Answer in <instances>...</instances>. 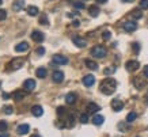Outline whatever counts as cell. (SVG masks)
<instances>
[{
  "label": "cell",
  "instance_id": "obj_7",
  "mask_svg": "<svg viewBox=\"0 0 148 137\" xmlns=\"http://www.w3.org/2000/svg\"><path fill=\"white\" fill-rule=\"evenodd\" d=\"M36 80L34 79H27L23 82V88L26 90V91H33V90L36 88Z\"/></svg>",
  "mask_w": 148,
  "mask_h": 137
},
{
  "label": "cell",
  "instance_id": "obj_39",
  "mask_svg": "<svg viewBox=\"0 0 148 137\" xmlns=\"http://www.w3.org/2000/svg\"><path fill=\"white\" fill-rule=\"evenodd\" d=\"M133 49H135L136 53H139L140 52V45L139 44H133Z\"/></svg>",
  "mask_w": 148,
  "mask_h": 137
},
{
  "label": "cell",
  "instance_id": "obj_18",
  "mask_svg": "<svg viewBox=\"0 0 148 137\" xmlns=\"http://www.w3.org/2000/svg\"><path fill=\"white\" fill-rule=\"evenodd\" d=\"M76 94L73 92H69L67 94V97H65V102H67V105H73L75 102H76Z\"/></svg>",
  "mask_w": 148,
  "mask_h": 137
},
{
  "label": "cell",
  "instance_id": "obj_9",
  "mask_svg": "<svg viewBox=\"0 0 148 137\" xmlns=\"http://www.w3.org/2000/svg\"><path fill=\"white\" fill-rule=\"evenodd\" d=\"M124 30L128 31V33H132V31H135L137 29V23L136 22H132V21H128V22L124 23Z\"/></svg>",
  "mask_w": 148,
  "mask_h": 137
},
{
  "label": "cell",
  "instance_id": "obj_26",
  "mask_svg": "<svg viewBox=\"0 0 148 137\" xmlns=\"http://www.w3.org/2000/svg\"><path fill=\"white\" fill-rule=\"evenodd\" d=\"M130 15H132V16H133L135 19H141V18H143V12H141V10H140V8L133 10Z\"/></svg>",
  "mask_w": 148,
  "mask_h": 137
},
{
  "label": "cell",
  "instance_id": "obj_45",
  "mask_svg": "<svg viewBox=\"0 0 148 137\" xmlns=\"http://www.w3.org/2000/svg\"><path fill=\"white\" fill-rule=\"evenodd\" d=\"M122 1H125V3H129V1H133V0H122Z\"/></svg>",
  "mask_w": 148,
  "mask_h": 137
},
{
  "label": "cell",
  "instance_id": "obj_42",
  "mask_svg": "<svg viewBox=\"0 0 148 137\" xmlns=\"http://www.w3.org/2000/svg\"><path fill=\"white\" fill-rule=\"evenodd\" d=\"M72 25H73V26H79V21H73Z\"/></svg>",
  "mask_w": 148,
  "mask_h": 137
},
{
  "label": "cell",
  "instance_id": "obj_20",
  "mask_svg": "<svg viewBox=\"0 0 148 137\" xmlns=\"http://www.w3.org/2000/svg\"><path fill=\"white\" fill-rule=\"evenodd\" d=\"M23 5H25V0H15L12 3V8L15 11H21L23 8Z\"/></svg>",
  "mask_w": 148,
  "mask_h": 137
},
{
  "label": "cell",
  "instance_id": "obj_36",
  "mask_svg": "<svg viewBox=\"0 0 148 137\" xmlns=\"http://www.w3.org/2000/svg\"><path fill=\"white\" fill-rule=\"evenodd\" d=\"M7 18V12H5V10H0V22L1 21H4Z\"/></svg>",
  "mask_w": 148,
  "mask_h": 137
},
{
  "label": "cell",
  "instance_id": "obj_1",
  "mask_svg": "<svg viewBox=\"0 0 148 137\" xmlns=\"http://www.w3.org/2000/svg\"><path fill=\"white\" fill-rule=\"evenodd\" d=\"M116 88H117V82L114 79H112V77L102 80V83L99 84V90L105 95H112L116 91Z\"/></svg>",
  "mask_w": 148,
  "mask_h": 137
},
{
  "label": "cell",
  "instance_id": "obj_30",
  "mask_svg": "<svg viewBox=\"0 0 148 137\" xmlns=\"http://www.w3.org/2000/svg\"><path fill=\"white\" fill-rule=\"evenodd\" d=\"M40 25H45V26L49 25V21H48V16H46V15H42L40 18Z\"/></svg>",
  "mask_w": 148,
  "mask_h": 137
},
{
  "label": "cell",
  "instance_id": "obj_19",
  "mask_svg": "<svg viewBox=\"0 0 148 137\" xmlns=\"http://www.w3.org/2000/svg\"><path fill=\"white\" fill-rule=\"evenodd\" d=\"M37 77H40V79H45L46 75H48V71H46V68H44V66H41V68H38L36 72Z\"/></svg>",
  "mask_w": 148,
  "mask_h": 137
},
{
  "label": "cell",
  "instance_id": "obj_10",
  "mask_svg": "<svg viewBox=\"0 0 148 137\" xmlns=\"http://www.w3.org/2000/svg\"><path fill=\"white\" fill-rule=\"evenodd\" d=\"M112 109L114 111H121L124 109V102L120 101V99H113L112 102Z\"/></svg>",
  "mask_w": 148,
  "mask_h": 137
},
{
  "label": "cell",
  "instance_id": "obj_32",
  "mask_svg": "<svg viewBox=\"0 0 148 137\" xmlns=\"http://www.w3.org/2000/svg\"><path fill=\"white\" fill-rule=\"evenodd\" d=\"M140 8L148 10V0H140Z\"/></svg>",
  "mask_w": 148,
  "mask_h": 137
},
{
  "label": "cell",
  "instance_id": "obj_22",
  "mask_svg": "<svg viewBox=\"0 0 148 137\" xmlns=\"http://www.w3.org/2000/svg\"><path fill=\"white\" fill-rule=\"evenodd\" d=\"M84 64H86V66L88 68V69H92V71H95V69H98V64L95 61H92V60H84Z\"/></svg>",
  "mask_w": 148,
  "mask_h": 137
},
{
  "label": "cell",
  "instance_id": "obj_44",
  "mask_svg": "<svg viewBox=\"0 0 148 137\" xmlns=\"http://www.w3.org/2000/svg\"><path fill=\"white\" fill-rule=\"evenodd\" d=\"M3 98H4V99H8L10 95H8V94H4V95H3Z\"/></svg>",
  "mask_w": 148,
  "mask_h": 137
},
{
  "label": "cell",
  "instance_id": "obj_12",
  "mask_svg": "<svg viewBox=\"0 0 148 137\" xmlns=\"http://www.w3.org/2000/svg\"><path fill=\"white\" fill-rule=\"evenodd\" d=\"M99 110H101V106L97 105V103H88L87 105V114H94Z\"/></svg>",
  "mask_w": 148,
  "mask_h": 137
},
{
  "label": "cell",
  "instance_id": "obj_14",
  "mask_svg": "<svg viewBox=\"0 0 148 137\" xmlns=\"http://www.w3.org/2000/svg\"><path fill=\"white\" fill-rule=\"evenodd\" d=\"M29 50V44L27 42H21L15 46V52H18V53H25Z\"/></svg>",
  "mask_w": 148,
  "mask_h": 137
},
{
  "label": "cell",
  "instance_id": "obj_24",
  "mask_svg": "<svg viewBox=\"0 0 148 137\" xmlns=\"http://www.w3.org/2000/svg\"><path fill=\"white\" fill-rule=\"evenodd\" d=\"M23 97H25V92H23V90H16V91L12 94V98H14V99H15L16 102L21 101V99H23Z\"/></svg>",
  "mask_w": 148,
  "mask_h": 137
},
{
  "label": "cell",
  "instance_id": "obj_46",
  "mask_svg": "<svg viewBox=\"0 0 148 137\" xmlns=\"http://www.w3.org/2000/svg\"><path fill=\"white\" fill-rule=\"evenodd\" d=\"M32 137H40V136H38V134H33Z\"/></svg>",
  "mask_w": 148,
  "mask_h": 137
},
{
  "label": "cell",
  "instance_id": "obj_23",
  "mask_svg": "<svg viewBox=\"0 0 148 137\" xmlns=\"http://www.w3.org/2000/svg\"><path fill=\"white\" fill-rule=\"evenodd\" d=\"M38 12H40V10H38V7H36V5H29V7H27V14H29L30 16H36V15H38Z\"/></svg>",
  "mask_w": 148,
  "mask_h": 137
},
{
  "label": "cell",
  "instance_id": "obj_17",
  "mask_svg": "<svg viewBox=\"0 0 148 137\" xmlns=\"http://www.w3.org/2000/svg\"><path fill=\"white\" fill-rule=\"evenodd\" d=\"M29 130H30V126H29L27 124L19 125L18 128H16V132H18V134H27V133H29Z\"/></svg>",
  "mask_w": 148,
  "mask_h": 137
},
{
  "label": "cell",
  "instance_id": "obj_5",
  "mask_svg": "<svg viewBox=\"0 0 148 137\" xmlns=\"http://www.w3.org/2000/svg\"><path fill=\"white\" fill-rule=\"evenodd\" d=\"M52 60H53V62L58 64V65H67L68 64V58L65 56H63V54H54Z\"/></svg>",
  "mask_w": 148,
  "mask_h": 137
},
{
  "label": "cell",
  "instance_id": "obj_8",
  "mask_svg": "<svg viewBox=\"0 0 148 137\" xmlns=\"http://www.w3.org/2000/svg\"><path fill=\"white\" fill-rule=\"evenodd\" d=\"M82 82H83V84H84L86 87H92L95 83V76L94 75H86Z\"/></svg>",
  "mask_w": 148,
  "mask_h": 137
},
{
  "label": "cell",
  "instance_id": "obj_2",
  "mask_svg": "<svg viewBox=\"0 0 148 137\" xmlns=\"http://www.w3.org/2000/svg\"><path fill=\"white\" fill-rule=\"evenodd\" d=\"M23 64H25V60H23V58H21V57L12 58V60L7 64V71H18V69H21L23 66Z\"/></svg>",
  "mask_w": 148,
  "mask_h": 137
},
{
  "label": "cell",
  "instance_id": "obj_37",
  "mask_svg": "<svg viewBox=\"0 0 148 137\" xmlns=\"http://www.w3.org/2000/svg\"><path fill=\"white\" fill-rule=\"evenodd\" d=\"M65 111H67V110H65V107H58V109H57V114L60 115V117H63Z\"/></svg>",
  "mask_w": 148,
  "mask_h": 137
},
{
  "label": "cell",
  "instance_id": "obj_3",
  "mask_svg": "<svg viewBox=\"0 0 148 137\" xmlns=\"http://www.w3.org/2000/svg\"><path fill=\"white\" fill-rule=\"evenodd\" d=\"M106 54H108L106 48H105V46H102V45H95L94 48L91 49V56H92V57H95V58H103Z\"/></svg>",
  "mask_w": 148,
  "mask_h": 137
},
{
  "label": "cell",
  "instance_id": "obj_43",
  "mask_svg": "<svg viewBox=\"0 0 148 137\" xmlns=\"http://www.w3.org/2000/svg\"><path fill=\"white\" fill-rule=\"evenodd\" d=\"M0 137H8V134H7V133H1V134H0Z\"/></svg>",
  "mask_w": 148,
  "mask_h": 137
},
{
  "label": "cell",
  "instance_id": "obj_27",
  "mask_svg": "<svg viewBox=\"0 0 148 137\" xmlns=\"http://www.w3.org/2000/svg\"><path fill=\"white\" fill-rule=\"evenodd\" d=\"M136 118H137V114H136L135 111H130L129 114L126 115V121H128V122H133Z\"/></svg>",
  "mask_w": 148,
  "mask_h": 137
},
{
  "label": "cell",
  "instance_id": "obj_33",
  "mask_svg": "<svg viewBox=\"0 0 148 137\" xmlns=\"http://www.w3.org/2000/svg\"><path fill=\"white\" fill-rule=\"evenodd\" d=\"M73 7L77 10H83L84 8V4H83L82 1H75V3H73Z\"/></svg>",
  "mask_w": 148,
  "mask_h": 137
},
{
  "label": "cell",
  "instance_id": "obj_15",
  "mask_svg": "<svg viewBox=\"0 0 148 137\" xmlns=\"http://www.w3.org/2000/svg\"><path fill=\"white\" fill-rule=\"evenodd\" d=\"M52 79H53L54 83H61V82L64 80V73L61 71H54Z\"/></svg>",
  "mask_w": 148,
  "mask_h": 137
},
{
  "label": "cell",
  "instance_id": "obj_25",
  "mask_svg": "<svg viewBox=\"0 0 148 137\" xmlns=\"http://www.w3.org/2000/svg\"><path fill=\"white\" fill-rule=\"evenodd\" d=\"M103 121H105V118H103L102 115H94L92 117V124L94 125H102Z\"/></svg>",
  "mask_w": 148,
  "mask_h": 137
},
{
  "label": "cell",
  "instance_id": "obj_35",
  "mask_svg": "<svg viewBox=\"0 0 148 137\" xmlns=\"http://www.w3.org/2000/svg\"><path fill=\"white\" fill-rule=\"evenodd\" d=\"M110 37H112V33H110V31H103L102 33L103 40H110Z\"/></svg>",
  "mask_w": 148,
  "mask_h": 137
},
{
  "label": "cell",
  "instance_id": "obj_34",
  "mask_svg": "<svg viewBox=\"0 0 148 137\" xmlns=\"http://www.w3.org/2000/svg\"><path fill=\"white\" fill-rule=\"evenodd\" d=\"M5 130H7V122L0 121V132H5Z\"/></svg>",
  "mask_w": 148,
  "mask_h": 137
},
{
  "label": "cell",
  "instance_id": "obj_21",
  "mask_svg": "<svg viewBox=\"0 0 148 137\" xmlns=\"http://www.w3.org/2000/svg\"><path fill=\"white\" fill-rule=\"evenodd\" d=\"M88 14H90V16H92V18L98 16L99 15V7H97V5H90V7H88Z\"/></svg>",
  "mask_w": 148,
  "mask_h": 137
},
{
  "label": "cell",
  "instance_id": "obj_13",
  "mask_svg": "<svg viewBox=\"0 0 148 137\" xmlns=\"http://www.w3.org/2000/svg\"><path fill=\"white\" fill-rule=\"evenodd\" d=\"M32 114L34 115V117H41V115L44 114V109H42V106H40V105H34V106L32 107Z\"/></svg>",
  "mask_w": 148,
  "mask_h": 137
},
{
  "label": "cell",
  "instance_id": "obj_16",
  "mask_svg": "<svg viewBox=\"0 0 148 137\" xmlns=\"http://www.w3.org/2000/svg\"><path fill=\"white\" fill-rule=\"evenodd\" d=\"M133 86H135L137 90H141L144 86H145V80H144L143 77H139V76H137V77L133 79Z\"/></svg>",
  "mask_w": 148,
  "mask_h": 137
},
{
  "label": "cell",
  "instance_id": "obj_48",
  "mask_svg": "<svg viewBox=\"0 0 148 137\" xmlns=\"http://www.w3.org/2000/svg\"><path fill=\"white\" fill-rule=\"evenodd\" d=\"M147 103H148V98H147Z\"/></svg>",
  "mask_w": 148,
  "mask_h": 137
},
{
  "label": "cell",
  "instance_id": "obj_29",
  "mask_svg": "<svg viewBox=\"0 0 148 137\" xmlns=\"http://www.w3.org/2000/svg\"><path fill=\"white\" fill-rule=\"evenodd\" d=\"M79 121H80L82 124H87L88 122V114H80L79 115Z\"/></svg>",
  "mask_w": 148,
  "mask_h": 137
},
{
  "label": "cell",
  "instance_id": "obj_31",
  "mask_svg": "<svg viewBox=\"0 0 148 137\" xmlns=\"http://www.w3.org/2000/svg\"><path fill=\"white\" fill-rule=\"evenodd\" d=\"M3 111H4L5 114H12V113H14V107H12V106H10V105H7V106H4Z\"/></svg>",
  "mask_w": 148,
  "mask_h": 137
},
{
  "label": "cell",
  "instance_id": "obj_4",
  "mask_svg": "<svg viewBox=\"0 0 148 137\" xmlns=\"http://www.w3.org/2000/svg\"><path fill=\"white\" fill-rule=\"evenodd\" d=\"M139 66H140V62L136 61V60H129V61H126V64H125V68L128 72L136 71V69H139Z\"/></svg>",
  "mask_w": 148,
  "mask_h": 137
},
{
  "label": "cell",
  "instance_id": "obj_6",
  "mask_svg": "<svg viewBox=\"0 0 148 137\" xmlns=\"http://www.w3.org/2000/svg\"><path fill=\"white\" fill-rule=\"evenodd\" d=\"M32 38L34 41H36V42H44V41H45V36H44V33H42V31H40V30H34L32 33Z\"/></svg>",
  "mask_w": 148,
  "mask_h": 137
},
{
  "label": "cell",
  "instance_id": "obj_40",
  "mask_svg": "<svg viewBox=\"0 0 148 137\" xmlns=\"http://www.w3.org/2000/svg\"><path fill=\"white\" fill-rule=\"evenodd\" d=\"M143 73H144V76H145V77H148V65H145L143 68Z\"/></svg>",
  "mask_w": 148,
  "mask_h": 137
},
{
  "label": "cell",
  "instance_id": "obj_28",
  "mask_svg": "<svg viewBox=\"0 0 148 137\" xmlns=\"http://www.w3.org/2000/svg\"><path fill=\"white\" fill-rule=\"evenodd\" d=\"M114 71H116V66H109V68H105L103 73L106 76H109V75H112V73H114Z\"/></svg>",
  "mask_w": 148,
  "mask_h": 137
},
{
  "label": "cell",
  "instance_id": "obj_41",
  "mask_svg": "<svg viewBox=\"0 0 148 137\" xmlns=\"http://www.w3.org/2000/svg\"><path fill=\"white\" fill-rule=\"evenodd\" d=\"M108 0H97V3H99V4H103V3H106Z\"/></svg>",
  "mask_w": 148,
  "mask_h": 137
},
{
  "label": "cell",
  "instance_id": "obj_47",
  "mask_svg": "<svg viewBox=\"0 0 148 137\" xmlns=\"http://www.w3.org/2000/svg\"><path fill=\"white\" fill-rule=\"evenodd\" d=\"M1 3H3V0H0V5H1Z\"/></svg>",
  "mask_w": 148,
  "mask_h": 137
},
{
  "label": "cell",
  "instance_id": "obj_11",
  "mask_svg": "<svg viewBox=\"0 0 148 137\" xmlns=\"http://www.w3.org/2000/svg\"><path fill=\"white\" fill-rule=\"evenodd\" d=\"M72 42L76 45L77 48H86V46H87V41L83 40L82 37H73V38H72Z\"/></svg>",
  "mask_w": 148,
  "mask_h": 137
},
{
  "label": "cell",
  "instance_id": "obj_38",
  "mask_svg": "<svg viewBox=\"0 0 148 137\" xmlns=\"http://www.w3.org/2000/svg\"><path fill=\"white\" fill-rule=\"evenodd\" d=\"M37 54H38V56L45 54V48H42V46H41V48H38V49H37Z\"/></svg>",
  "mask_w": 148,
  "mask_h": 137
}]
</instances>
